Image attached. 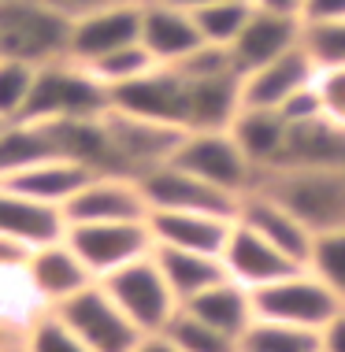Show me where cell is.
<instances>
[{
  "label": "cell",
  "instance_id": "cell-26",
  "mask_svg": "<svg viewBox=\"0 0 345 352\" xmlns=\"http://www.w3.org/2000/svg\"><path fill=\"white\" fill-rule=\"evenodd\" d=\"M152 260L160 263L167 285L175 289L178 304H186L189 297H197L200 289L223 282L227 267L223 256H208V252H189V249H167V245H152Z\"/></svg>",
  "mask_w": 345,
  "mask_h": 352
},
{
  "label": "cell",
  "instance_id": "cell-1",
  "mask_svg": "<svg viewBox=\"0 0 345 352\" xmlns=\"http://www.w3.org/2000/svg\"><path fill=\"white\" fill-rule=\"evenodd\" d=\"M112 108V89L93 74L85 63L71 60H52L37 67L30 100H26L23 119L34 122H52V119H93Z\"/></svg>",
  "mask_w": 345,
  "mask_h": 352
},
{
  "label": "cell",
  "instance_id": "cell-10",
  "mask_svg": "<svg viewBox=\"0 0 345 352\" xmlns=\"http://www.w3.org/2000/svg\"><path fill=\"white\" fill-rule=\"evenodd\" d=\"M145 189L149 212H212V215H227L238 219V197L219 189L205 178L189 175L178 164H164L152 167L138 178Z\"/></svg>",
  "mask_w": 345,
  "mask_h": 352
},
{
  "label": "cell",
  "instance_id": "cell-35",
  "mask_svg": "<svg viewBox=\"0 0 345 352\" xmlns=\"http://www.w3.org/2000/svg\"><path fill=\"white\" fill-rule=\"evenodd\" d=\"M309 267L345 300V230H331L315 237Z\"/></svg>",
  "mask_w": 345,
  "mask_h": 352
},
{
  "label": "cell",
  "instance_id": "cell-9",
  "mask_svg": "<svg viewBox=\"0 0 345 352\" xmlns=\"http://www.w3.org/2000/svg\"><path fill=\"white\" fill-rule=\"evenodd\" d=\"M63 237L97 278L149 256L152 245H156L149 219H138V223H71Z\"/></svg>",
  "mask_w": 345,
  "mask_h": 352
},
{
  "label": "cell",
  "instance_id": "cell-7",
  "mask_svg": "<svg viewBox=\"0 0 345 352\" xmlns=\"http://www.w3.org/2000/svg\"><path fill=\"white\" fill-rule=\"evenodd\" d=\"M253 304H256V316L309 327V330H323L345 308V300L312 267H301L279 282L253 289Z\"/></svg>",
  "mask_w": 345,
  "mask_h": 352
},
{
  "label": "cell",
  "instance_id": "cell-28",
  "mask_svg": "<svg viewBox=\"0 0 345 352\" xmlns=\"http://www.w3.org/2000/svg\"><path fill=\"white\" fill-rule=\"evenodd\" d=\"M56 156L49 126L34 119H12L0 126V182L12 178L15 170L37 164V160Z\"/></svg>",
  "mask_w": 345,
  "mask_h": 352
},
{
  "label": "cell",
  "instance_id": "cell-25",
  "mask_svg": "<svg viewBox=\"0 0 345 352\" xmlns=\"http://www.w3.org/2000/svg\"><path fill=\"white\" fill-rule=\"evenodd\" d=\"M186 130H227L242 111V78H186Z\"/></svg>",
  "mask_w": 345,
  "mask_h": 352
},
{
  "label": "cell",
  "instance_id": "cell-37",
  "mask_svg": "<svg viewBox=\"0 0 345 352\" xmlns=\"http://www.w3.org/2000/svg\"><path fill=\"white\" fill-rule=\"evenodd\" d=\"M315 89L323 100V116L345 126V63H331L315 74Z\"/></svg>",
  "mask_w": 345,
  "mask_h": 352
},
{
  "label": "cell",
  "instance_id": "cell-12",
  "mask_svg": "<svg viewBox=\"0 0 345 352\" xmlns=\"http://www.w3.org/2000/svg\"><path fill=\"white\" fill-rule=\"evenodd\" d=\"M186 78L167 67V63H156L145 74H138L134 82H123L112 89V108L130 111V116H145V119H160L171 122V126L186 130Z\"/></svg>",
  "mask_w": 345,
  "mask_h": 352
},
{
  "label": "cell",
  "instance_id": "cell-13",
  "mask_svg": "<svg viewBox=\"0 0 345 352\" xmlns=\"http://www.w3.org/2000/svg\"><path fill=\"white\" fill-rule=\"evenodd\" d=\"M141 41V0H127V4L97 8L90 15L71 19V45L67 56L79 63H93L104 52L123 49V45Z\"/></svg>",
  "mask_w": 345,
  "mask_h": 352
},
{
  "label": "cell",
  "instance_id": "cell-5",
  "mask_svg": "<svg viewBox=\"0 0 345 352\" xmlns=\"http://www.w3.org/2000/svg\"><path fill=\"white\" fill-rule=\"evenodd\" d=\"M97 282L112 293V300L127 311L130 322L141 330V334H160V330L171 322V316L182 308L175 289L167 285L164 271H160V263L152 260V252L127 263V267L104 274V278H97Z\"/></svg>",
  "mask_w": 345,
  "mask_h": 352
},
{
  "label": "cell",
  "instance_id": "cell-19",
  "mask_svg": "<svg viewBox=\"0 0 345 352\" xmlns=\"http://www.w3.org/2000/svg\"><path fill=\"white\" fill-rule=\"evenodd\" d=\"M141 45L152 52L156 63H178L194 49L205 45L197 30V19L186 8L167 0H141Z\"/></svg>",
  "mask_w": 345,
  "mask_h": 352
},
{
  "label": "cell",
  "instance_id": "cell-29",
  "mask_svg": "<svg viewBox=\"0 0 345 352\" xmlns=\"http://www.w3.org/2000/svg\"><path fill=\"white\" fill-rule=\"evenodd\" d=\"M320 330L256 316L238 338V352H320Z\"/></svg>",
  "mask_w": 345,
  "mask_h": 352
},
{
  "label": "cell",
  "instance_id": "cell-33",
  "mask_svg": "<svg viewBox=\"0 0 345 352\" xmlns=\"http://www.w3.org/2000/svg\"><path fill=\"white\" fill-rule=\"evenodd\" d=\"M97 78L108 85V89H115V85H123V82H134L138 74H145L149 67H156V60H152V52L145 49L141 41H134V45H123V49H112V52H104L101 60H93V63H85Z\"/></svg>",
  "mask_w": 345,
  "mask_h": 352
},
{
  "label": "cell",
  "instance_id": "cell-15",
  "mask_svg": "<svg viewBox=\"0 0 345 352\" xmlns=\"http://www.w3.org/2000/svg\"><path fill=\"white\" fill-rule=\"evenodd\" d=\"M238 223H245L249 230H256L260 237H267L275 249H282L290 260H297V263H304V267H309L315 234L282 201H275L271 193H264L260 186L249 189L242 201H238Z\"/></svg>",
  "mask_w": 345,
  "mask_h": 352
},
{
  "label": "cell",
  "instance_id": "cell-44",
  "mask_svg": "<svg viewBox=\"0 0 345 352\" xmlns=\"http://www.w3.org/2000/svg\"><path fill=\"white\" fill-rule=\"evenodd\" d=\"M0 352H26V349H23V338H12V341H0Z\"/></svg>",
  "mask_w": 345,
  "mask_h": 352
},
{
  "label": "cell",
  "instance_id": "cell-30",
  "mask_svg": "<svg viewBox=\"0 0 345 352\" xmlns=\"http://www.w3.org/2000/svg\"><path fill=\"white\" fill-rule=\"evenodd\" d=\"M160 334H164L178 352H238V338L208 327L205 319H197L194 311H186V308H178Z\"/></svg>",
  "mask_w": 345,
  "mask_h": 352
},
{
  "label": "cell",
  "instance_id": "cell-36",
  "mask_svg": "<svg viewBox=\"0 0 345 352\" xmlns=\"http://www.w3.org/2000/svg\"><path fill=\"white\" fill-rule=\"evenodd\" d=\"M304 45H309V52L315 56L320 67L345 63V19H331V23L304 26Z\"/></svg>",
  "mask_w": 345,
  "mask_h": 352
},
{
  "label": "cell",
  "instance_id": "cell-42",
  "mask_svg": "<svg viewBox=\"0 0 345 352\" xmlns=\"http://www.w3.org/2000/svg\"><path fill=\"white\" fill-rule=\"evenodd\" d=\"M134 352H178V349L171 345L164 334H145V338H141V345L134 349Z\"/></svg>",
  "mask_w": 345,
  "mask_h": 352
},
{
  "label": "cell",
  "instance_id": "cell-32",
  "mask_svg": "<svg viewBox=\"0 0 345 352\" xmlns=\"http://www.w3.org/2000/svg\"><path fill=\"white\" fill-rule=\"evenodd\" d=\"M23 349L26 352H90L52 308H41L30 322H26Z\"/></svg>",
  "mask_w": 345,
  "mask_h": 352
},
{
  "label": "cell",
  "instance_id": "cell-22",
  "mask_svg": "<svg viewBox=\"0 0 345 352\" xmlns=\"http://www.w3.org/2000/svg\"><path fill=\"white\" fill-rule=\"evenodd\" d=\"M63 234H67L63 208L30 201V197L15 193V189L0 186V237L19 241L26 249H37V245L60 241Z\"/></svg>",
  "mask_w": 345,
  "mask_h": 352
},
{
  "label": "cell",
  "instance_id": "cell-43",
  "mask_svg": "<svg viewBox=\"0 0 345 352\" xmlns=\"http://www.w3.org/2000/svg\"><path fill=\"white\" fill-rule=\"evenodd\" d=\"M167 4H175V8H186V12H200V8L216 4V0H167Z\"/></svg>",
  "mask_w": 345,
  "mask_h": 352
},
{
  "label": "cell",
  "instance_id": "cell-8",
  "mask_svg": "<svg viewBox=\"0 0 345 352\" xmlns=\"http://www.w3.org/2000/svg\"><path fill=\"white\" fill-rule=\"evenodd\" d=\"M104 126H108L112 145H115V152H119L123 170L134 175V178H141L152 167L171 164L178 145H182V138L189 134V130L171 126V122L130 116V111H119V108L104 111Z\"/></svg>",
  "mask_w": 345,
  "mask_h": 352
},
{
  "label": "cell",
  "instance_id": "cell-20",
  "mask_svg": "<svg viewBox=\"0 0 345 352\" xmlns=\"http://www.w3.org/2000/svg\"><path fill=\"white\" fill-rule=\"evenodd\" d=\"M312 167H345V126L327 116L309 122H290L279 164L271 170H312Z\"/></svg>",
  "mask_w": 345,
  "mask_h": 352
},
{
  "label": "cell",
  "instance_id": "cell-6",
  "mask_svg": "<svg viewBox=\"0 0 345 352\" xmlns=\"http://www.w3.org/2000/svg\"><path fill=\"white\" fill-rule=\"evenodd\" d=\"M171 164L186 167L189 175H197V178H205V182L234 193L238 201L260 182V170H256V164L242 152V145L230 134V126L227 130H189V134L182 138V145H178Z\"/></svg>",
  "mask_w": 345,
  "mask_h": 352
},
{
  "label": "cell",
  "instance_id": "cell-18",
  "mask_svg": "<svg viewBox=\"0 0 345 352\" xmlns=\"http://www.w3.org/2000/svg\"><path fill=\"white\" fill-rule=\"evenodd\" d=\"M301 41H304V19L253 8L245 30L234 37V45H230V56H234L238 74H249V71L264 67V63L279 60L282 52L297 49Z\"/></svg>",
  "mask_w": 345,
  "mask_h": 352
},
{
  "label": "cell",
  "instance_id": "cell-11",
  "mask_svg": "<svg viewBox=\"0 0 345 352\" xmlns=\"http://www.w3.org/2000/svg\"><path fill=\"white\" fill-rule=\"evenodd\" d=\"M71 223H138L149 219V201L138 178L130 175H93L71 201L63 204Z\"/></svg>",
  "mask_w": 345,
  "mask_h": 352
},
{
  "label": "cell",
  "instance_id": "cell-24",
  "mask_svg": "<svg viewBox=\"0 0 345 352\" xmlns=\"http://www.w3.org/2000/svg\"><path fill=\"white\" fill-rule=\"evenodd\" d=\"M186 311H194L197 319H205L208 327L223 330L230 338H242L249 330V322L256 319V304H253V289L242 282H234L227 274L223 282L208 285V289H200L197 297H189L182 304Z\"/></svg>",
  "mask_w": 345,
  "mask_h": 352
},
{
  "label": "cell",
  "instance_id": "cell-14",
  "mask_svg": "<svg viewBox=\"0 0 345 352\" xmlns=\"http://www.w3.org/2000/svg\"><path fill=\"white\" fill-rule=\"evenodd\" d=\"M320 63L309 52V45H297V49L282 52L279 60L264 63V67L242 74V108H267L279 111L293 93H301L304 85L315 82Z\"/></svg>",
  "mask_w": 345,
  "mask_h": 352
},
{
  "label": "cell",
  "instance_id": "cell-27",
  "mask_svg": "<svg viewBox=\"0 0 345 352\" xmlns=\"http://www.w3.org/2000/svg\"><path fill=\"white\" fill-rule=\"evenodd\" d=\"M286 130H290V122L279 111H267V108H242L234 116V122H230V134H234V141L256 164L260 175L279 164V152L286 145Z\"/></svg>",
  "mask_w": 345,
  "mask_h": 352
},
{
  "label": "cell",
  "instance_id": "cell-38",
  "mask_svg": "<svg viewBox=\"0 0 345 352\" xmlns=\"http://www.w3.org/2000/svg\"><path fill=\"white\" fill-rule=\"evenodd\" d=\"M345 19V0H304V26Z\"/></svg>",
  "mask_w": 345,
  "mask_h": 352
},
{
  "label": "cell",
  "instance_id": "cell-45",
  "mask_svg": "<svg viewBox=\"0 0 345 352\" xmlns=\"http://www.w3.org/2000/svg\"><path fill=\"white\" fill-rule=\"evenodd\" d=\"M0 126H4V119H0Z\"/></svg>",
  "mask_w": 345,
  "mask_h": 352
},
{
  "label": "cell",
  "instance_id": "cell-2",
  "mask_svg": "<svg viewBox=\"0 0 345 352\" xmlns=\"http://www.w3.org/2000/svg\"><path fill=\"white\" fill-rule=\"evenodd\" d=\"M256 186L282 201L315 237L345 230V167L267 170Z\"/></svg>",
  "mask_w": 345,
  "mask_h": 352
},
{
  "label": "cell",
  "instance_id": "cell-23",
  "mask_svg": "<svg viewBox=\"0 0 345 352\" xmlns=\"http://www.w3.org/2000/svg\"><path fill=\"white\" fill-rule=\"evenodd\" d=\"M90 178H93L90 167L74 164V160H63V156H49V160H37V164L15 170V175L4 178L0 186L15 189V193L30 197V201L63 208L85 182H90Z\"/></svg>",
  "mask_w": 345,
  "mask_h": 352
},
{
  "label": "cell",
  "instance_id": "cell-16",
  "mask_svg": "<svg viewBox=\"0 0 345 352\" xmlns=\"http://www.w3.org/2000/svg\"><path fill=\"white\" fill-rule=\"evenodd\" d=\"M26 282H30V289L37 293V300H41L45 308H52V304L74 297L85 285H93L97 274L82 263V256L71 249V241L60 237V241L30 249V256H26Z\"/></svg>",
  "mask_w": 345,
  "mask_h": 352
},
{
  "label": "cell",
  "instance_id": "cell-3",
  "mask_svg": "<svg viewBox=\"0 0 345 352\" xmlns=\"http://www.w3.org/2000/svg\"><path fill=\"white\" fill-rule=\"evenodd\" d=\"M71 45V19L49 0H0V56L45 67L63 60Z\"/></svg>",
  "mask_w": 345,
  "mask_h": 352
},
{
  "label": "cell",
  "instance_id": "cell-31",
  "mask_svg": "<svg viewBox=\"0 0 345 352\" xmlns=\"http://www.w3.org/2000/svg\"><path fill=\"white\" fill-rule=\"evenodd\" d=\"M249 15H253V0H216V4L194 12L197 30L208 45H234V37L245 30Z\"/></svg>",
  "mask_w": 345,
  "mask_h": 352
},
{
  "label": "cell",
  "instance_id": "cell-39",
  "mask_svg": "<svg viewBox=\"0 0 345 352\" xmlns=\"http://www.w3.org/2000/svg\"><path fill=\"white\" fill-rule=\"evenodd\" d=\"M320 352H345V308L320 330Z\"/></svg>",
  "mask_w": 345,
  "mask_h": 352
},
{
  "label": "cell",
  "instance_id": "cell-41",
  "mask_svg": "<svg viewBox=\"0 0 345 352\" xmlns=\"http://www.w3.org/2000/svg\"><path fill=\"white\" fill-rule=\"evenodd\" d=\"M253 8H260V12H275V15L304 19V0H253Z\"/></svg>",
  "mask_w": 345,
  "mask_h": 352
},
{
  "label": "cell",
  "instance_id": "cell-40",
  "mask_svg": "<svg viewBox=\"0 0 345 352\" xmlns=\"http://www.w3.org/2000/svg\"><path fill=\"white\" fill-rule=\"evenodd\" d=\"M52 8H60L67 19H79V15H90L97 8H112V4H127V0H49Z\"/></svg>",
  "mask_w": 345,
  "mask_h": 352
},
{
  "label": "cell",
  "instance_id": "cell-4",
  "mask_svg": "<svg viewBox=\"0 0 345 352\" xmlns=\"http://www.w3.org/2000/svg\"><path fill=\"white\" fill-rule=\"evenodd\" d=\"M52 311L74 330V338L90 352H134L141 345V338H145L101 282L52 304Z\"/></svg>",
  "mask_w": 345,
  "mask_h": 352
},
{
  "label": "cell",
  "instance_id": "cell-17",
  "mask_svg": "<svg viewBox=\"0 0 345 352\" xmlns=\"http://www.w3.org/2000/svg\"><path fill=\"white\" fill-rule=\"evenodd\" d=\"M223 267L234 282L249 285V289H260V285H271V282L286 278V274L301 271L304 263L290 260L267 237H260L256 230H249L245 223L234 219V230H230V241L223 249Z\"/></svg>",
  "mask_w": 345,
  "mask_h": 352
},
{
  "label": "cell",
  "instance_id": "cell-34",
  "mask_svg": "<svg viewBox=\"0 0 345 352\" xmlns=\"http://www.w3.org/2000/svg\"><path fill=\"white\" fill-rule=\"evenodd\" d=\"M34 78H37L34 63L4 60V56H0V119L4 122L23 119L26 100H30V89H34Z\"/></svg>",
  "mask_w": 345,
  "mask_h": 352
},
{
  "label": "cell",
  "instance_id": "cell-21",
  "mask_svg": "<svg viewBox=\"0 0 345 352\" xmlns=\"http://www.w3.org/2000/svg\"><path fill=\"white\" fill-rule=\"evenodd\" d=\"M149 230H152V241L167 245V249L223 256L230 230H234V219L212 215V212H149Z\"/></svg>",
  "mask_w": 345,
  "mask_h": 352
}]
</instances>
